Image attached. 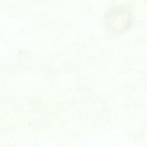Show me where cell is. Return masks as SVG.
Here are the masks:
<instances>
[{"label":"cell","instance_id":"obj_1","mask_svg":"<svg viewBox=\"0 0 147 147\" xmlns=\"http://www.w3.org/2000/svg\"><path fill=\"white\" fill-rule=\"evenodd\" d=\"M130 21L127 11L122 8H114L107 13L105 23L107 27L114 31H119L127 28Z\"/></svg>","mask_w":147,"mask_h":147}]
</instances>
